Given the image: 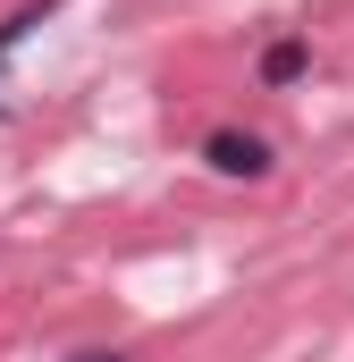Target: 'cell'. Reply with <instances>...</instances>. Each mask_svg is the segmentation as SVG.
<instances>
[{"label":"cell","instance_id":"cell-2","mask_svg":"<svg viewBox=\"0 0 354 362\" xmlns=\"http://www.w3.org/2000/svg\"><path fill=\"white\" fill-rule=\"evenodd\" d=\"M295 76H304V42L287 34V42H270V51H262V85H295Z\"/></svg>","mask_w":354,"mask_h":362},{"label":"cell","instance_id":"cell-1","mask_svg":"<svg viewBox=\"0 0 354 362\" xmlns=\"http://www.w3.org/2000/svg\"><path fill=\"white\" fill-rule=\"evenodd\" d=\"M202 160H211L219 177H270V144L245 135V127H219V135L202 144Z\"/></svg>","mask_w":354,"mask_h":362},{"label":"cell","instance_id":"cell-4","mask_svg":"<svg viewBox=\"0 0 354 362\" xmlns=\"http://www.w3.org/2000/svg\"><path fill=\"white\" fill-rule=\"evenodd\" d=\"M68 362H127V354H68Z\"/></svg>","mask_w":354,"mask_h":362},{"label":"cell","instance_id":"cell-3","mask_svg":"<svg viewBox=\"0 0 354 362\" xmlns=\"http://www.w3.org/2000/svg\"><path fill=\"white\" fill-rule=\"evenodd\" d=\"M42 17H51V0H25V8H17V17L0 25V59H8V51H17V42H25V34L42 25Z\"/></svg>","mask_w":354,"mask_h":362}]
</instances>
